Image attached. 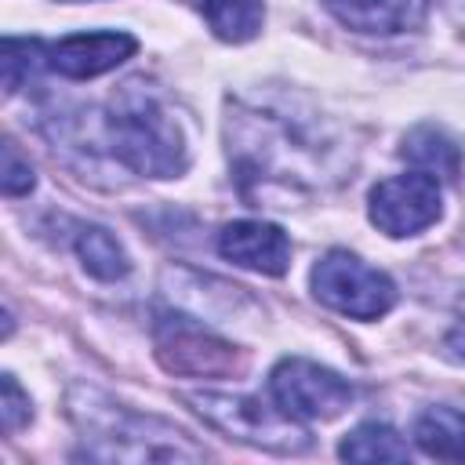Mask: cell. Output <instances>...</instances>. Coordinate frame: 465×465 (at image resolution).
Segmentation results:
<instances>
[{"instance_id":"obj_18","label":"cell","mask_w":465,"mask_h":465,"mask_svg":"<svg viewBox=\"0 0 465 465\" xmlns=\"http://www.w3.org/2000/svg\"><path fill=\"white\" fill-rule=\"evenodd\" d=\"M443 349H447V356L450 360H458V363H465V320L447 334V341H443Z\"/></svg>"},{"instance_id":"obj_14","label":"cell","mask_w":465,"mask_h":465,"mask_svg":"<svg viewBox=\"0 0 465 465\" xmlns=\"http://www.w3.org/2000/svg\"><path fill=\"white\" fill-rule=\"evenodd\" d=\"M338 454L345 461H407L411 447L389 425L367 421V425H356L352 432H345Z\"/></svg>"},{"instance_id":"obj_16","label":"cell","mask_w":465,"mask_h":465,"mask_svg":"<svg viewBox=\"0 0 465 465\" xmlns=\"http://www.w3.org/2000/svg\"><path fill=\"white\" fill-rule=\"evenodd\" d=\"M33 167L18 156V149H15V142H4V178H0V185H4V196H22V193H29L33 189Z\"/></svg>"},{"instance_id":"obj_19","label":"cell","mask_w":465,"mask_h":465,"mask_svg":"<svg viewBox=\"0 0 465 465\" xmlns=\"http://www.w3.org/2000/svg\"><path fill=\"white\" fill-rule=\"evenodd\" d=\"M65 4H84V0H65Z\"/></svg>"},{"instance_id":"obj_15","label":"cell","mask_w":465,"mask_h":465,"mask_svg":"<svg viewBox=\"0 0 465 465\" xmlns=\"http://www.w3.org/2000/svg\"><path fill=\"white\" fill-rule=\"evenodd\" d=\"M44 47L40 40H18V36H4V47H0V65H4V94H15L29 73L36 65H44Z\"/></svg>"},{"instance_id":"obj_11","label":"cell","mask_w":465,"mask_h":465,"mask_svg":"<svg viewBox=\"0 0 465 465\" xmlns=\"http://www.w3.org/2000/svg\"><path fill=\"white\" fill-rule=\"evenodd\" d=\"M414 443L440 461H465V414L454 407H429L414 421Z\"/></svg>"},{"instance_id":"obj_10","label":"cell","mask_w":465,"mask_h":465,"mask_svg":"<svg viewBox=\"0 0 465 465\" xmlns=\"http://www.w3.org/2000/svg\"><path fill=\"white\" fill-rule=\"evenodd\" d=\"M400 156L432 178H458V171H461V145L443 127H432V124L414 127L403 138Z\"/></svg>"},{"instance_id":"obj_13","label":"cell","mask_w":465,"mask_h":465,"mask_svg":"<svg viewBox=\"0 0 465 465\" xmlns=\"http://www.w3.org/2000/svg\"><path fill=\"white\" fill-rule=\"evenodd\" d=\"M76 254L84 262V269L98 280H124L131 262H127V251L120 247V240L102 229V225H84L80 236H76Z\"/></svg>"},{"instance_id":"obj_2","label":"cell","mask_w":465,"mask_h":465,"mask_svg":"<svg viewBox=\"0 0 465 465\" xmlns=\"http://www.w3.org/2000/svg\"><path fill=\"white\" fill-rule=\"evenodd\" d=\"M214 429L243 440V443H254V447H265V450H276V454H298L309 447V432L302 425H294L298 418H291L287 411L280 407H269L262 400H251V396H222V392H193L185 396Z\"/></svg>"},{"instance_id":"obj_4","label":"cell","mask_w":465,"mask_h":465,"mask_svg":"<svg viewBox=\"0 0 465 465\" xmlns=\"http://www.w3.org/2000/svg\"><path fill=\"white\" fill-rule=\"evenodd\" d=\"M269 392L280 411H287L291 418H302V421L338 418L352 403V385L341 374H334L312 360H302V356H287L272 367Z\"/></svg>"},{"instance_id":"obj_17","label":"cell","mask_w":465,"mask_h":465,"mask_svg":"<svg viewBox=\"0 0 465 465\" xmlns=\"http://www.w3.org/2000/svg\"><path fill=\"white\" fill-rule=\"evenodd\" d=\"M0 414H4V432H18L29 418H33V407H29V396L18 389V381L11 374H4V403H0Z\"/></svg>"},{"instance_id":"obj_5","label":"cell","mask_w":465,"mask_h":465,"mask_svg":"<svg viewBox=\"0 0 465 465\" xmlns=\"http://www.w3.org/2000/svg\"><path fill=\"white\" fill-rule=\"evenodd\" d=\"M156 360L171 374H189V378H232L243 371V356L203 331L200 323L185 316H160L156 323Z\"/></svg>"},{"instance_id":"obj_3","label":"cell","mask_w":465,"mask_h":465,"mask_svg":"<svg viewBox=\"0 0 465 465\" xmlns=\"http://www.w3.org/2000/svg\"><path fill=\"white\" fill-rule=\"evenodd\" d=\"M312 294L352 320H378L396 302V283L349 251H327L312 269Z\"/></svg>"},{"instance_id":"obj_9","label":"cell","mask_w":465,"mask_h":465,"mask_svg":"<svg viewBox=\"0 0 465 465\" xmlns=\"http://www.w3.org/2000/svg\"><path fill=\"white\" fill-rule=\"evenodd\" d=\"M432 0H323V7L356 33H371V36H392V33H407L418 29L429 15Z\"/></svg>"},{"instance_id":"obj_8","label":"cell","mask_w":465,"mask_h":465,"mask_svg":"<svg viewBox=\"0 0 465 465\" xmlns=\"http://www.w3.org/2000/svg\"><path fill=\"white\" fill-rule=\"evenodd\" d=\"M218 251L222 258L265 276H283L291 265V240L272 222H254V218L229 222L218 232Z\"/></svg>"},{"instance_id":"obj_6","label":"cell","mask_w":465,"mask_h":465,"mask_svg":"<svg viewBox=\"0 0 465 465\" xmlns=\"http://www.w3.org/2000/svg\"><path fill=\"white\" fill-rule=\"evenodd\" d=\"M443 211L440 182L425 171L385 178L371 189V222L385 236H414L429 229Z\"/></svg>"},{"instance_id":"obj_1","label":"cell","mask_w":465,"mask_h":465,"mask_svg":"<svg viewBox=\"0 0 465 465\" xmlns=\"http://www.w3.org/2000/svg\"><path fill=\"white\" fill-rule=\"evenodd\" d=\"M113 153L138 174L174 178L185 171V142L167 109L138 84H124L105 116Z\"/></svg>"},{"instance_id":"obj_7","label":"cell","mask_w":465,"mask_h":465,"mask_svg":"<svg viewBox=\"0 0 465 465\" xmlns=\"http://www.w3.org/2000/svg\"><path fill=\"white\" fill-rule=\"evenodd\" d=\"M134 51H138V40L131 33L94 29V33H73V36H62L58 44H47L44 65L69 80H91V76L116 69Z\"/></svg>"},{"instance_id":"obj_12","label":"cell","mask_w":465,"mask_h":465,"mask_svg":"<svg viewBox=\"0 0 465 465\" xmlns=\"http://www.w3.org/2000/svg\"><path fill=\"white\" fill-rule=\"evenodd\" d=\"M211 33L225 44H243L258 36L265 22V0H193Z\"/></svg>"}]
</instances>
